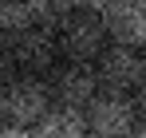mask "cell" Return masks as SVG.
<instances>
[{
  "label": "cell",
  "mask_w": 146,
  "mask_h": 138,
  "mask_svg": "<svg viewBox=\"0 0 146 138\" xmlns=\"http://www.w3.org/2000/svg\"><path fill=\"white\" fill-rule=\"evenodd\" d=\"M8 47H12V59H16L20 75H36V79H48L51 71L63 63L59 32H51V28H40V24H32L28 32L12 36V40H8Z\"/></svg>",
  "instance_id": "6da1fadb"
},
{
  "label": "cell",
  "mask_w": 146,
  "mask_h": 138,
  "mask_svg": "<svg viewBox=\"0 0 146 138\" xmlns=\"http://www.w3.org/2000/svg\"><path fill=\"white\" fill-rule=\"evenodd\" d=\"M48 91L55 99V107H71V111H87L103 91V79H99L95 63H75L63 59L59 67L48 75Z\"/></svg>",
  "instance_id": "7a4b0ae2"
},
{
  "label": "cell",
  "mask_w": 146,
  "mask_h": 138,
  "mask_svg": "<svg viewBox=\"0 0 146 138\" xmlns=\"http://www.w3.org/2000/svg\"><path fill=\"white\" fill-rule=\"evenodd\" d=\"M59 47H63V59H75V63H99V55L111 47V32L99 12H87L79 8L71 20L59 28Z\"/></svg>",
  "instance_id": "3957f363"
},
{
  "label": "cell",
  "mask_w": 146,
  "mask_h": 138,
  "mask_svg": "<svg viewBox=\"0 0 146 138\" xmlns=\"http://www.w3.org/2000/svg\"><path fill=\"white\" fill-rule=\"evenodd\" d=\"M0 107H4V122L36 126V122L55 107V99H51V91H48V79L20 75V79H12V83L0 91Z\"/></svg>",
  "instance_id": "277c9868"
},
{
  "label": "cell",
  "mask_w": 146,
  "mask_h": 138,
  "mask_svg": "<svg viewBox=\"0 0 146 138\" xmlns=\"http://www.w3.org/2000/svg\"><path fill=\"white\" fill-rule=\"evenodd\" d=\"M87 115V130L99 138H126L134 130V122L142 118L134 95H119V91H99V99L83 111Z\"/></svg>",
  "instance_id": "5b68a950"
},
{
  "label": "cell",
  "mask_w": 146,
  "mask_h": 138,
  "mask_svg": "<svg viewBox=\"0 0 146 138\" xmlns=\"http://www.w3.org/2000/svg\"><path fill=\"white\" fill-rule=\"evenodd\" d=\"M99 79H103V91H119V95H134L146 83V55L138 47H122L111 44L99 55Z\"/></svg>",
  "instance_id": "8992f818"
},
{
  "label": "cell",
  "mask_w": 146,
  "mask_h": 138,
  "mask_svg": "<svg viewBox=\"0 0 146 138\" xmlns=\"http://www.w3.org/2000/svg\"><path fill=\"white\" fill-rule=\"evenodd\" d=\"M103 24L111 32V44H122V47L146 44V8L138 0H119L115 8L103 12Z\"/></svg>",
  "instance_id": "52a82bcc"
},
{
  "label": "cell",
  "mask_w": 146,
  "mask_h": 138,
  "mask_svg": "<svg viewBox=\"0 0 146 138\" xmlns=\"http://www.w3.org/2000/svg\"><path fill=\"white\" fill-rule=\"evenodd\" d=\"M32 130H36V138H87L91 134L87 130V115L71 111V107H51Z\"/></svg>",
  "instance_id": "ba28073f"
},
{
  "label": "cell",
  "mask_w": 146,
  "mask_h": 138,
  "mask_svg": "<svg viewBox=\"0 0 146 138\" xmlns=\"http://www.w3.org/2000/svg\"><path fill=\"white\" fill-rule=\"evenodd\" d=\"M36 24L32 0H0V40H12Z\"/></svg>",
  "instance_id": "9c48e42d"
},
{
  "label": "cell",
  "mask_w": 146,
  "mask_h": 138,
  "mask_svg": "<svg viewBox=\"0 0 146 138\" xmlns=\"http://www.w3.org/2000/svg\"><path fill=\"white\" fill-rule=\"evenodd\" d=\"M79 8H83L79 0H32V16H36V24H40V28H51V32H59Z\"/></svg>",
  "instance_id": "30bf717a"
},
{
  "label": "cell",
  "mask_w": 146,
  "mask_h": 138,
  "mask_svg": "<svg viewBox=\"0 0 146 138\" xmlns=\"http://www.w3.org/2000/svg\"><path fill=\"white\" fill-rule=\"evenodd\" d=\"M12 79H20V67H16V59H12V47H8V40H0V91H4Z\"/></svg>",
  "instance_id": "8fae6325"
},
{
  "label": "cell",
  "mask_w": 146,
  "mask_h": 138,
  "mask_svg": "<svg viewBox=\"0 0 146 138\" xmlns=\"http://www.w3.org/2000/svg\"><path fill=\"white\" fill-rule=\"evenodd\" d=\"M0 138H36L32 126H16V122H0Z\"/></svg>",
  "instance_id": "7c38bea8"
},
{
  "label": "cell",
  "mask_w": 146,
  "mask_h": 138,
  "mask_svg": "<svg viewBox=\"0 0 146 138\" xmlns=\"http://www.w3.org/2000/svg\"><path fill=\"white\" fill-rule=\"evenodd\" d=\"M79 4H83L87 12H99V16H103V12H107V8H115L119 0H79Z\"/></svg>",
  "instance_id": "4fadbf2b"
},
{
  "label": "cell",
  "mask_w": 146,
  "mask_h": 138,
  "mask_svg": "<svg viewBox=\"0 0 146 138\" xmlns=\"http://www.w3.org/2000/svg\"><path fill=\"white\" fill-rule=\"evenodd\" d=\"M134 103H138V111H142V118H146V83L134 91Z\"/></svg>",
  "instance_id": "5bb4252c"
},
{
  "label": "cell",
  "mask_w": 146,
  "mask_h": 138,
  "mask_svg": "<svg viewBox=\"0 0 146 138\" xmlns=\"http://www.w3.org/2000/svg\"><path fill=\"white\" fill-rule=\"evenodd\" d=\"M126 138H146V118H138V122H134V130H130Z\"/></svg>",
  "instance_id": "9a60e30c"
},
{
  "label": "cell",
  "mask_w": 146,
  "mask_h": 138,
  "mask_svg": "<svg viewBox=\"0 0 146 138\" xmlns=\"http://www.w3.org/2000/svg\"><path fill=\"white\" fill-rule=\"evenodd\" d=\"M0 122H4V107H0Z\"/></svg>",
  "instance_id": "2e32d148"
},
{
  "label": "cell",
  "mask_w": 146,
  "mask_h": 138,
  "mask_svg": "<svg viewBox=\"0 0 146 138\" xmlns=\"http://www.w3.org/2000/svg\"><path fill=\"white\" fill-rule=\"evenodd\" d=\"M138 51H142V55H146V44H142V47H138Z\"/></svg>",
  "instance_id": "e0dca14e"
},
{
  "label": "cell",
  "mask_w": 146,
  "mask_h": 138,
  "mask_svg": "<svg viewBox=\"0 0 146 138\" xmlns=\"http://www.w3.org/2000/svg\"><path fill=\"white\" fill-rule=\"evenodd\" d=\"M138 4H142V8H146V0H138Z\"/></svg>",
  "instance_id": "ac0fdd59"
},
{
  "label": "cell",
  "mask_w": 146,
  "mask_h": 138,
  "mask_svg": "<svg viewBox=\"0 0 146 138\" xmlns=\"http://www.w3.org/2000/svg\"><path fill=\"white\" fill-rule=\"evenodd\" d=\"M87 138H99V134H87Z\"/></svg>",
  "instance_id": "d6986e66"
}]
</instances>
